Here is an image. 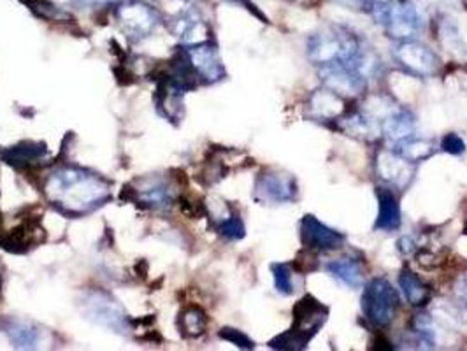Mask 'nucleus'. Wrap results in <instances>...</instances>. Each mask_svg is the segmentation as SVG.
I'll list each match as a JSON object with an SVG mask.
<instances>
[{
  "label": "nucleus",
  "mask_w": 467,
  "mask_h": 351,
  "mask_svg": "<svg viewBox=\"0 0 467 351\" xmlns=\"http://www.w3.org/2000/svg\"><path fill=\"white\" fill-rule=\"evenodd\" d=\"M326 271L334 280L347 284L348 288H360L366 284V271L360 260L345 257L330 260L326 265Z\"/></svg>",
  "instance_id": "obj_22"
},
{
  "label": "nucleus",
  "mask_w": 467,
  "mask_h": 351,
  "mask_svg": "<svg viewBox=\"0 0 467 351\" xmlns=\"http://www.w3.org/2000/svg\"><path fill=\"white\" fill-rule=\"evenodd\" d=\"M185 94L187 92H183L180 87H176L167 76H162V79L159 81V87H157V94H155V104H157L159 113L172 123L182 121L185 115V108H183V95Z\"/></svg>",
  "instance_id": "obj_19"
},
{
  "label": "nucleus",
  "mask_w": 467,
  "mask_h": 351,
  "mask_svg": "<svg viewBox=\"0 0 467 351\" xmlns=\"http://www.w3.org/2000/svg\"><path fill=\"white\" fill-rule=\"evenodd\" d=\"M328 320V307L313 295H304L294 305L292 327L269 341V348L283 351H301L324 328Z\"/></svg>",
  "instance_id": "obj_3"
},
{
  "label": "nucleus",
  "mask_w": 467,
  "mask_h": 351,
  "mask_svg": "<svg viewBox=\"0 0 467 351\" xmlns=\"http://www.w3.org/2000/svg\"><path fill=\"white\" fill-rule=\"evenodd\" d=\"M214 229H216L218 234L225 237V239H229V241H239V239H243L246 235L244 223H243L241 216L235 211H231L227 216L216 220L214 222Z\"/></svg>",
  "instance_id": "obj_32"
},
{
  "label": "nucleus",
  "mask_w": 467,
  "mask_h": 351,
  "mask_svg": "<svg viewBox=\"0 0 467 351\" xmlns=\"http://www.w3.org/2000/svg\"><path fill=\"white\" fill-rule=\"evenodd\" d=\"M392 55L402 69L417 77H432L441 69V57L415 39L399 41Z\"/></svg>",
  "instance_id": "obj_10"
},
{
  "label": "nucleus",
  "mask_w": 467,
  "mask_h": 351,
  "mask_svg": "<svg viewBox=\"0 0 467 351\" xmlns=\"http://www.w3.org/2000/svg\"><path fill=\"white\" fill-rule=\"evenodd\" d=\"M318 74L324 87L343 97L360 95L369 85V81L358 70L347 64H330L318 67Z\"/></svg>",
  "instance_id": "obj_13"
},
{
  "label": "nucleus",
  "mask_w": 467,
  "mask_h": 351,
  "mask_svg": "<svg viewBox=\"0 0 467 351\" xmlns=\"http://www.w3.org/2000/svg\"><path fill=\"white\" fill-rule=\"evenodd\" d=\"M399 288L402 292V295L406 297L408 305L420 309L431 303L432 297V290L429 288V284H425L420 276L417 273H413L411 269H402L399 274Z\"/></svg>",
  "instance_id": "obj_24"
},
{
  "label": "nucleus",
  "mask_w": 467,
  "mask_h": 351,
  "mask_svg": "<svg viewBox=\"0 0 467 351\" xmlns=\"http://www.w3.org/2000/svg\"><path fill=\"white\" fill-rule=\"evenodd\" d=\"M178 327L185 337L190 339L201 337L208 328V315L199 305H188L180 313Z\"/></svg>",
  "instance_id": "obj_28"
},
{
  "label": "nucleus",
  "mask_w": 467,
  "mask_h": 351,
  "mask_svg": "<svg viewBox=\"0 0 467 351\" xmlns=\"http://www.w3.org/2000/svg\"><path fill=\"white\" fill-rule=\"evenodd\" d=\"M79 309L88 322L109 332L129 336L134 330V320L127 315L123 305L102 288L85 290L79 299Z\"/></svg>",
  "instance_id": "obj_5"
},
{
  "label": "nucleus",
  "mask_w": 467,
  "mask_h": 351,
  "mask_svg": "<svg viewBox=\"0 0 467 351\" xmlns=\"http://www.w3.org/2000/svg\"><path fill=\"white\" fill-rule=\"evenodd\" d=\"M341 130L350 134L357 139L374 140L383 134L381 125L374 121L373 118L368 117L362 109L355 111L350 117H341Z\"/></svg>",
  "instance_id": "obj_26"
},
{
  "label": "nucleus",
  "mask_w": 467,
  "mask_h": 351,
  "mask_svg": "<svg viewBox=\"0 0 467 351\" xmlns=\"http://www.w3.org/2000/svg\"><path fill=\"white\" fill-rule=\"evenodd\" d=\"M440 150V144L434 139L429 138H419V136H410L406 139L398 140L394 146V151L410 164H420L423 160L431 159L436 151Z\"/></svg>",
  "instance_id": "obj_23"
},
{
  "label": "nucleus",
  "mask_w": 467,
  "mask_h": 351,
  "mask_svg": "<svg viewBox=\"0 0 467 351\" xmlns=\"http://www.w3.org/2000/svg\"><path fill=\"white\" fill-rule=\"evenodd\" d=\"M455 297H457L459 305H462L467 311V271L455 283Z\"/></svg>",
  "instance_id": "obj_37"
},
{
  "label": "nucleus",
  "mask_w": 467,
  "mask_h": 351,
  "mask_svg": "<svg viewBox=\"0 0 467 351\" xmlns=\"http://www.w3.org/2000/svg\"><path fill=\"white\" fill-rule=\"evenodd\" d=\"M115 18L127 37L132 41H142L150 37L162 22L157 9L140 0H127L118 4Z\"/></svg>",
  "instance_id": "obj_9"
},
{
  "label": "nucleus",
  "mask_w": 467,
  "mask_h": 351,
  "mask_svg": "<svg viewBox=\"0 0 467 351\" xmlns=\"http://www.w3.org/2000/svg\"><path fill=\"white\" fill-rule=\"evenodd\" d=\"M171 30L185 45H199V43L210 41V26L201 18V15L193 9L180 13L172 20Z\"/></svg>",
  "instance_id": "obj_21"
},
{
  "label": "nucleus",
  "mask_w": 467,
  "mask_h": 351,
  "mask_svg": "<svg viewBox=\"0 0 467 351\" xmlns=\"http://www.w3.org/2000/svg\"><path fill=\"white\" fill-rule=\"evenodd\" d=\"M415 127H417L415 115L406 108H398L389 117L385 118V121L381 125V130L389 139L398 142V140L413 136Z\"/></svg>",
  "instance_id": "obj_25"
},
{
  "label": "nucleus",
  "mask_w": 467,
  "mask_h": 351,
  "mask_svg": "<svg viewBox=\"0 0 467 351\" xmlns=\"http://www.w3.org/2000/svg\"><path fill=\"white\" fill-rule=\"evenodd\" d=\"M440 150L444 153H450V155H462L466 151V142L459 134L450 132L443 136V139L440 140Z\"/></svg>",
  "instance_id": "obj_34"
},
{
  "label": "nucleus",
  "mask_w": 467,
  "mask_h": 351,
  "mask_svg": "<svg viewBox=\"0 0 467 351\" xmlns=\"http://www.w3.org/2000/svg\"><path fill=\"white\" fill-rule=\"evenodd\" d=\"M220 337L233 343L234 346L241 348V350H254L255 343L243 332L233 327H223L220 330Z\"/></svg>",
  "instance_id": "obj_33"
},
{
  "label": "nucleus",
  "mask_w": 467,
  "mask_h": 351,
  "mask_svg": "<svg viewBox=\"0 0 467 351\" xmlns=\"http://www.w3.org/2000/svg\"><path fill=\"white\" fill-rule=\"evenodd\" d=\"M411 332L420 348H434L436 345V328L434 320L427 313H417L411 320Z\"/></svg>",
  "instance_id": "obj_29"
},
{
  "label": "nucleus",
  "mask_w": 467,
  "mask_h": 351,
  "mask_svg": "<svg viewBox=\"0 0 467 351\" xmlns=\"http://www.w3.org/2000/svg\"><path fill=\"white\" fill-rule=\"evenodd\" d=\"M254 199L262 206H281L296 202L299 199V183L296 176L285 170L265 169L255 180Z\"/></svg>",
  "instance_id": "obj_8"
},
{
  "label": "nucleus",
  "mask_w": 467,
  "mask_h": 351,
  "mask_svg": "<svg viewBox=\"0 0 467 351\" xmlns=\"http://www.w3.org/2000/svg\"><path fill=\"white\" fill-rule=\"evenodd\" d=\"M28 9L41 20L47 22H69L70 15L64 11L60 5L49 2V0H24Z\"/></svg>",
  "instance_id": "obj_30"
},
{
  "label": "nucleus",
  "mask_w": 467,
  "mask_h": 351,
  "mask_svg": "<svg viewBox=\"0 0 467 351\" xmlns=\"http://www.w3.org/2000/svg\"><path fill=\"white\" fill-rule=\"evenodd\" d=\"M180 185L172 178L151 174L130 181L121 191V201L138 202L140 208L153 211L171 210L178 201Z\"/></svg>",
  "instance_id": "obj_6"
},
{
  "label": "nucleus",
  "mask_w": 467,
  "mask_h": 351,
  "mask_svg": "<svg viewBox=\"0 0 467 351\" xmlns=\"http://www.w3.org/2000/svg\"><path fill=\"white\" fill-rule=\"evenodd\" d=\"M187 57L192 67L195 69L199 79L202 83L213 85V83L222 81L227 76L223 62L220 58V53H218V47L214 46L210 41L192 45L187 49Z\"/></svg>",
  "instance_id": "obj_14"
},
{
  "label": "nucleus",
  "mask_w": 467,
  "mask_h": 351,
  "mask_svg": "<svg viewBox=\"0 0 467 351\" xmlns=\"http://www.w3.org/2000/svg\"><path fill=\"white\" fill-rule=\"evenodd\" d=\"M376 174L385 185L404 190L413 180V164L399 157L394 150H383L376 157Z\"/></svg>",
  "instance_id": "obj_16"
},
{
  "label": "nucleus",
  "mask_w": 467,
  "mask_h": 351,
  "mask_svg": "<svg viewBox=\"0 0 467 351\" xmlns=\"http://www.w3.org/2000/svg\"><path fill=\"white\" fill-rule=\"evenodd\" d=\"M0 159L5 164L13 165L18 170L34 169V167H37V165L43 164L47 160V144L39 142V140H22L15 146L2 148L0 150Z\"/></svg>",
  "instance_id": "obj_18"
},
{
  "label": "nucleus",
  "mask_w": 467,
  "mask_h": 351,
  "mask_svg": "<svg viewBox=\"0 0 467 351\" xmlns=\"http://www.w3.org/2000/svg\"><path fill=\"white\" fill-rule=\"evenodd\" d=\"M378 216L374 223V231L378 232H394L402 223V212L399 197L394 190L383 187L378 188Z\"/></svg>",
  "instance_id": "obj_20"
},
{
  "label": "nucleus",
  "mask_w": 467,
  "mask_h": 351,
  "mask_svg": "<svg viewBox=\"0 0 467 351\" xmlns=\"http://www.w3.org/2000/svg\"><path fill=\"white\" fill-rule=\"evenodd\" d=\"M440 41L453 58L467 62V43L461 34L459 25L450 16H443L440 22Z\"/></svg>",
  "instance_id": "obj_27"
},
{
  "label": "nucleus",
  "mask_w": 467,
  "mask_h": 351,
  "mask_svg": "<svg viewBox=\"0 0 467 351\" xmlns=\"http://www.w3.org/2000/svg\"><path fill=\"white\" fill-rule=\"evenodd\" d=\"M399 311V294L387 278H373L364 284L362 313L376 328L392 325Z\"/></svg>",
  "instance_id": "obj_7"
},
{
  "label": "nucleus",
  "mask_w": 467,
  "mask_h": 351,
  "mask_svg": "<svg viewBox=\"0 0 467 351\" xmlns=\"http://www.w3.org/2000/svg\"><path fill=\"white\" fill-rule=\"evenodd\" d=\"M43 191L47 201L66 216H85L111 201V183L90 169L62 165L51 170Z\"/></svg>",
  "instance_id": "obj_1"
},
{
  "label": "nucleus",
  "mask_w": 467,
  "mask_h": 351,
  "mask_svg": "<svg viewBox=\"0 0 467 351\" xmlns=\"http://www.w3.org/2000/svg\"><path fill=\"white\" fill-rule=\"evenodd\" d=\"M0 286H2V267H0Z\"/></svg>",
  "instance_id": "obj_39"
},
{
  "label": "nucleus",
  "mask_w": 467,
  "mask_h": 351,
  "mask_svg": "<svg viewBox=\"0 0 467 351\" xmlns=\"http://www.w3.org/2000/svg\"><path fill=\"white\" fill-rule=\"evenodd\" d=\"M106 2H109V0H81L79 5L81 7H97V5H102Z\"/></svg>",
  "instance_id": "obj_38"
},
{
  "label": "nucleus",
  "mask_w": 467,
  "mask_h": 351,
  "mask_svg": "<svg viewBox=\"0 0 467 351\" xmlns=\"http://www.w3.org/2000/svg\"><path fill=\"white\" fill-rule=\"evenodd\" d=\"M330 2L357 13H371L376 0H330Z\"/></svg>",
  "instance_id": "obj_35"
},
{
  "label": "nucleus",
  "mask_w": 467,
  "mask_h": 351,
  "mask_svg": "<svg viewBox=\"0 0 467 351\" xmlns=\"http://www.w3.org/2000/svg\"><path fill=\"white\" fill-rule=\"evenodd\" d=\"M45 229L41 227V218L26 214L24 220L11 231H2L0 227V246L9 253H26L45 241Z\"/></svg>",
  "instance_id": "obj_12"
},
{
  "label": "nucleus",
  "mask_w": 467,
  "mask_h": 351,
  "mask_svg": "<svg viewBox=\"0 0 467 351\" xmlns=\"http://www.w3.org/2000/svg\"><path fill=\"white\" fill-rule=\"evenodd\" d=\"M369 47L348 26L330 25L317 30L307 37L306 55L307 60L324 67L330 64H348L364 74Z\"/></svg>",
  "instance_id": "obj_2"
},
{
  "label": "nucleus",
  "mask_w": 467,
  "mask_h": 351,
  "mask_svg": "<svg viewBox=\"0 0 467 351\" xmlns=\"http://www.w3.org/2000/svg\"><path fill=\"white\" fill-rule=\"evenodd\" d=\"M271 273L275 280V288L280 295H292L296 292V283H294V271L290 263L285 262H275L271 263Z\"/></svg>",
  "instance_id": "obj_31"
},
{
  "label": "nucleus",
  "mask_w": 467,
  "mask_h": 351,
  "mask_svg": "<svg viewBox=\"0 0 467 351\" xmlns=\"http://www.w3.org/2000/svg\"><path fill=\"white\" fill-rule=\"evenodd\" d=\"M299 237L306 250L311 252H336L347 243V235L320 222L315 214H304L299 225Z\"/></svg>",
  "instance_id": "obj_11"
},
{
  "label": "nucleus",
  "mask_w": 467,
  "mask_h": 351,
  "mask_svg": "<svg viewBox=\"0 0 467 351\" xmlns=\"http://www.w3.org/2000/svg\"><path fill=\"white\" fill-rule=\"evenodd\" d=\"M0 330L18 350H37L45 343V330L24 318L4 316L0 318Z\"/></svg>",
  "instance_id": "obj_15"
},
{
  "label": "nucleus",
  "mask_w": 467,
  "mask_h": 351,
  "mask_svg": "<svg viewBox=\"0 0 467 351\" xmlns=\"http://www.w3.org/2000/svg\"><path fill=\"white\" fill-rule=\"evenodd\" d=\"M371 15L383 32L396 41L415 39L425 25L419 7L411 0L374 2Z\"/></svg>",
  "instance_id": "obj_4"
},
{
  "label": "nucleus",
  "mask_w": 467,
  "mask_h": 351,
  "mask_svg": "<svg viewBox=\"0 0 467 351\" xmlns=\"http://www.w3.org/2000/svg\"><path fill=\"white\" fill-rule=\"evenodd\" d=\"M223 2H229V4H234V5H237V7H243V9H246L252 16H255L258 18L260 22H264V24H269V20H267V16L258 9L257 5L252 2V0H223Z\"/></svg>",
  "instance_id": "obj_36"
},
{
  "label": "nucleus",
  "mask_w": 467,
  "mask_h": 351,
  "mask_svg": "<svg viewBox=\"0 0 467 351\" xmlns=\"http://www.w3.org/2000/svg\"><path fill=\"white\" fill-rule=\"evenodd\" d=\"M306 111L309 118L317 121H336L345 117V111H347L345 97L330 90L327 87L318 88L309 95L306 102Z\"/></svg>",
  "instance_id": "obj_17"
}]
</instances>
